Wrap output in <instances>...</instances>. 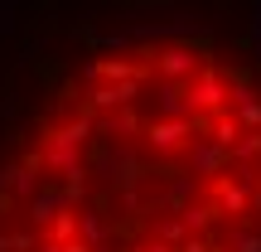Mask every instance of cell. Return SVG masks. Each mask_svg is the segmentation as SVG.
I'll list each match as a JSON object with an SVG mask.
<instances>
[{"label": "cell", "instance_id": "cell-1", "mask_svg": "<svg viewBox=\"0 0 261 252\" xmlns=\"http://www.w3.org/2000/svg\"><path fill=\"white\" fill-rule=\"evenodd\" d=\"M203 68H208V44L203 39H165V44H150V78L189 83Z\"/></svg>", "mask_w": 261, "mask_h": 252}, {"label": "cell", "instance_id": "cell-2", "mask_svg": "<svg viewBox=\"0 0 261 252\" xmlns=\"http://www.w3.org/2000/svg\"><path fill=\"white\" fill-rule=\"evenodd\" d=\"M194 131H198L194 117H155V122H145V131H140V150H145L150 165L165 170L169 160L184 155V146L194 141Z\"/></svg>", "mask_w": 261, "mask_h": 252}, {"label": "cell", "instance_id": "cell-3", "mask_svg": "<svg viewBox=\"0 0 261 252\" xmlns=\"http://www.w3.org/2000/svg\"><path fill=\"white\" fill-rule=\"evenodd\" d=\"M184 93H189V112H194V122H208V117L227 112V93H232V78H227L218 63H208L198 78H189V83H184Z\"/></svg>", "mask_w": 261, "mask_h": 252}, {"label": "cell", "instance_id": "cell-4", "mask_svg": "<svg viewBox=\"0 0 261 252\" xmlns=\"http://www.w3.org/2000/svg\"><path fill=\"white\" fill-rule=\"evenodd\" d=\"M184 175H194V179H203V185H213L218 175H227V150L218 146V141H208L203 131H194V141L184 146Z\"/></svg>", "mask_w": 261, "mask_h": 252}, {"label": "cell", "instance_id": "cell-5", "mask_svg": "<svg viewBox=\"0 0 261 252\" xmlns=\"http://www.w3.org/2000/svg\"><path fill=\"white\" fill-rule=\"evenodd\" d=\"M150 112H145V122H155V117H194L189 112V93H184V83H169V78H150Z\"/></svg>", "mask_w": 261, "mask_h": 252}, {"label": "cell", "instance_id": "cell-6", "mask_svg": "<svg viewBox=\"0 0 261 252\" xmlns=\"http://www.w3.org/2000/svg\"><path fill=\"white\" fill-rule=\"evenodd\" d=\"M10 15H15V5H10V0H0V34L10 29Z\"/></svg>", "mask_w": 261, "mask_h": 252}]
</instances>
